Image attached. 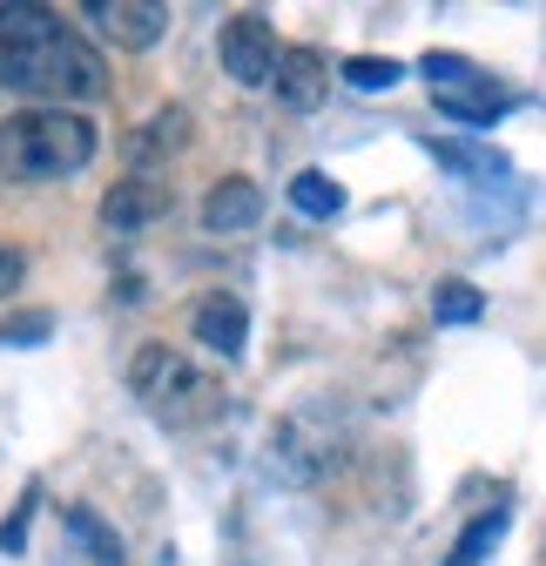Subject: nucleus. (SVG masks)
Listing matches in <instances>:
<instances>
[{"instance_id": "obj_14", "label": "nucleus", "mask_w": 546, "mask_h": 566, "mask_svg": "<svg viewBox=\"0 0 546 566\" xmlns=\"http://www.w3.org/2000/svg\"><path fill=\"white\" fill-rule=\"evenodd\" d=\"M506 526H513V513L506 506H493V513H480V520H472L465 533H459V546H452V559L445 566H480L500 539H506Z\"/></svg>"}, {"instance_id": "obj_6", "label": "nucleus", "mask_w": 546, "mask_h": 566, "mask_svg": "<svg viewBox=\"0 0 546 566\" xmlns=\"http://www.w3.org/2000/svg\"><path fill=\"white\" fill-rule=\"evenodd\" d=\"M189 331H196L202 350H217V358H243V344H250V311H243V297L210 291V297H196Z\"/></svg>"}, {"instance_id": "obj_8", "label": "nucleus", "mask_w": 546, "mask_h": 566, "mask_svg": "<svg viewBox=\"0 0 546 566\" xmlns=\"http://www.w3.org/2000/svg\"><path fill=\"white\" fill-rule=\"evenodd\" d=\"M324 95H330V61L317 48H284V61H277V102L291 115H311V108H324Z\"/></svg>"}, {"instance_id": "obj_16", "label": "nucleus", "mask_w": 546, "mask_h": 566, "mask_svg": "<svg viewBox=\"0 0 546 566\" xmlns=\"http://www.w3.org/2000/svg\"><path fill=\"white\" fill-rule=\"evenodd\" d=\"M480 311H486V297L472 291L465 276H445L439 291H432V317L439 324H480Z\"/></svg>"}, {"instance_id": "obj_5", "label": "nucleus", "mask_w": 546, "mask_h": 566, "mask_svg": "<svg viewBox=\"0 0 546 566\" xmlns=\"http://www.w3.org/2000/svg\"><path fill=\"white\" fill-rule=\"evenodd\" d=\"M82 21H95V34L115 41V48H156L169 34V8H162V0H88Z\"/></svg>"}, {"instance_id": "obj_11", "label": "nucleus", "mask_w": 546, "mask_h": 566, "mask_svg": "<svg viewBox=\"0 0 546 566\" xmlns=\"http://www.w3.org/2000/svg\"><path fill=\"white\" fill-rule=\"evenodd\" d=\"M432 102H439V115H452L459 128H493V122L513 108V95H506L500 82H486V75L465 82V88H439Z\"/></svg>"}, {"instance_id": "obj_7", "label": "nucleus", "mask_w": 546, "mask_h": 566, "mask_svg": "<svg viewBox=\"0 0 546 566\" xmlns=\"http://www.w3.org/2000/svg\"><path fill=\"white\" fill-rule=\"evenodd\" d=\"M162 209H169V189H162L156 176H122V182L102 196V223H108L115 237H135V230H149Z\"/></svg>"}, {"instance_id": "obj_12", "label": "nucleus", "mask_w": 546, "mask_h": 566, "mask_svg": "<svg viewBox=\"0 0 546 566\" xmlns=\"http://www.w3.org/2000/svg\"><path fill=\"white\" fill-rule=\"evenodd\" d=\"M426 149H432L452 176H465V182H513V163H506L500 149H472V142H426Z\"/></svg>"}, {"instance_id": "obj_2", "label": "nucleus", "mask_w": 546, "mask_h": 566, "mask_svg": "<svg viewBox=\"0 0 546 566\" xmlns=\"http://www.w3.org/2000/svg\"><path fill=\"white\" fill-rule=\"evenodd\" d=\"M102 135L82 108H21L0 122V182H61L88 169Z\"/></svg>"}, {"instance_id": "obj_19", "label": "nucleus", "mask_w": 546, "mask_h": 566, "mask_svg": "<svg viewBox=\"0 0 546 566\" xmlns=\"http://www.w3.org/2000/svg\"><path fill=\"white\" fill-rule=\"evenodd\" d=\"M48 337H54V311H21V317H8V324H0V344H8V350L48 344Z\"/></svg>"}, {"instance_id": "obj_15", "label": "nucleus", "mask_w": 546, "mask_h": 566, "mask_svg": "<svg viewBox=\"0 0 546 566\" xmlns=\"http://www.w3.org/2000/svg\"><path fill=\"white\" fill-rule=\"evenodd\" d=\"M61 526H67V539H82L102 566H122V539H115V533H108L88 506H67V513H61Z\"/></svg>"}, {"instance_id": "obj_1", "label": "nucleus", "mask_w": 546, "mask_h": 566, "mask_svg": "<svg viewBox=\"0 0 546 566\" xmlns=\"http://www.w3.org/2000/svg\"><path fill=\"white\" fill-rule=\"evenodd\" d=\"M0 88L34 95L41 108H75L108 95V61L54 8H0Z\"/></svg>"}, {"instance_id": "obj_22", "label": "nucleus", "mask_w": 546, "mask_h": 566, "mask_svg": "<svg viewBox=\"0 0 546 566\" xmlns=\"http://www.w3.org/2000/svg\"><path fill=\"white\" fill-rule=\"evenodd\" d=\"M539 559H546V546H539Z\"/></svg>"}, {"instance_id": "obj_18", "label": "nucleus", "mask_w": 546, "mask_h": 566, "mask_svg": "<svg viewBox=\"0 0 546 566\" xmlns=\"http://www.w3.org/2000/svg\"><path fill=\"white\" fill-rule=\"evenodd\" d=\"M419 75H426V82H432V95H439V88H465V82H480V67L432 48V54H419Z\"/></svg>"}, {"instance_id": "obj_10", "label": "nucleus", "mask_w": 546, "mask_h": 566, "mask_svg": "<svg viewBox=\"0 0 546 566\" xmlns=\"http://www.w3.org/2000/svg\"><path fill=\"white\" fill-rule=\"evenodd\" d=\"M189 142V115L182 108H156L149 122H143V135H128V176H149L162 156H176Z\"/></svg>"}, {"instance_id": "obj_13", "label": "nucleus", "mask_w": 546, "mask_h": 566, "mask_svg": "<svg viewBox=\"0 0 546 566\" xmlns=\"http://www.w3.org/2000/svg\"><path fill=\"white\" fill-rule=\"evenodd\" d=\"M291 209L311 223H330V217H345V189H337L324 169H297L291 176Z\"/></svg>"}, {"instance_id": "obj_4", "label": "nucleus", "mask_w": 546, "mask_h": 566, "mask_svg": "<svg viewBox=\"0 0 546 566\" xmlns=\"http://www.w3.org/2000/svg\"><path fill=\"white\" fill-rule=\"evenodd\" d=\"M217 54H223V75H230L237 88H277V61H284V48H277V28H270V14H256V8H250V14H230Z\"/></svg>"}, {"instance_id": "obj_20", "label": "nucleus", "mask_w": 546, "mask_h": 566, "mask_svg": "<svg viewBox=\"0 0 546 566\" xmlns=\"http://www.w3.org/2000/svg\"><path fill=\"white\" fill-rule=\"evenodd\" d=\"M21 283H28V256H21L14 243H0V304L21 297Z\"/></svg>"}, {"instance_id": "obj_21", "label": "nucleus", "mask_w": 546, "mask_h": 566, "mask_svg": "<svg viewBox=\"0 0 546 566\" xmlns=\"http://www.w3.org/2000/svg\"><path fill=\"white\" fill-rule=\"evenodd\" d=\"M28 520H34V492H28V506L0 520V553H21L28 546Z\"/></svg>"}, {"instance_id": "obj_9", "label": "nucleus", "mask_w": 546, "mask_h": 566, "mask_svg": "<svg viewBox=\"0 0 546 566\" xmlns=\"http://www.w3.org/2000/svg\"><path fill=\"white\" fill-rule=\"evenodd\" d=\"M202 223H210L217 237L256 230V223H263V189H256L250 176H223V182H210V196H202Z\"/></svg>"}, {"instance_id": "obj_3", "label": "nucleus", "mask_w": 546, "mask_h": 566, "mask_svg": "<svg viewBox=\"0 0 546 566\" xmlns=\"http://www.w3.org/2000/svg\"><path fill=\"white\" fill-rule=\"evenodd\" d=\"M128 391L143 398L156 418H169V424H189V418H210L217 411V385L202 378L176 344H162V337H149L143 350L128 358Z\"/></svg>"}, {"instance_id": "obj_17", "label": "nucleus", "mask_w": 546, "mask_h": 566, "mask_svg": "<svg viewBox=\"0 0 546 566\" xmlns=\"http://www.w3.org/2000/svg\"><path fill=\"white\" fill-rule=\"evenodd\" d=\"M337 75H345V88H358V95H378V88H398L405 67L385 61V54H351L345 67H337Z\"/></svg>"}]
</instances>
